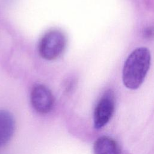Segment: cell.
<instances>
[{
	"mask_svg": "<svg viewBox=\"0 0 154 154\" xmlns=\"http://www.w3.org/2000/svg\"><path fill=\"white\" fill-rule=\"evenodd\" d=\"M151 55L145 47L134 49L126 58L122 70L124 85L131 90H136L145 79L150 68Z\"/></svg>",
	"mask_w": 154,
	"mask_h": 154,
	"instance_id": "1",
	"label": "cell"
},
{
	"mask_svg": "<svg viewBox=\"0 0 154 154\" xmlns=\"http://www.w3.org/2000/svg\"><path fill=\"white\" fill-rule=\"evenodd\" d=\"M66 38L63 32L52 29L46 32L40 40L38 52L40 56L48 60L59 57L64 51Z\"/></svg>",
	"mask_w": 154,
	"mask_h": 154,
	"instance_id": "2",
	"label": "cell"
},
{
	"mask_svg": "<svg viewBox=\"0 0 154 154\" xmlns=\"http://www.w3.org/2000/svg\"><path fill=\"white\" fill-rule=\"evenodd\" d=\"M115 109V97L111 90L105 92L97 102L94 111L93 122L96 129L105 126L111 118Z\"/></svg>",
	"mask_w": 154,
	"mask_h": 154,
	"instance_id": "3",
	"label": "cell"
},
{
	"mask_svg": "<svg viewBox=\"0 0 154 154\" xmlns=\"http://www.w3.org/2000/svg\"><path fill=\"white\" fill-rule=\"evenodd\" d=\"M30 99L33 108L40 114L50 112L54 106V97L52 92L42 84H38L33 87Z\"/></svg>",
	"mask_w": 154,
	"mask_h": 154,
	"instance_id": "4",
	"label": "cell"
},
{
	"mask_svg": "<svg viewBox=\"0 0 154 154\" xmlns=\"http://www.w3.org/2000/svg\"><path fill=\"white\" fill-rule=\"evenodd\" d=\"M15 129V121L12 114L0 110V147L5 145L11 138Z\"/></svg>",
	"mask_w": 154,
	"mask_h": 154,
	"instance_id": "5",
	"label": "cell"
},
{
	"mask_svg": "<svg viewBox=\"0 0 154 154\" xmlns=\"http://www.w3.org/2000/svg\"><path fill=\"white\" fill-rule=\"evenodd\" d=\"M94 154H120L119 145L115 140L106 136L98 138L93 145Z\"/></svg>",
	"mask_w": 154,
	"mask_h": 154,
	"instance_id": "6",
	"label": "cell"
},
{
	"mask_svg": "<svg viewBox=\"0 0 154 154\" xmlns=\"http://www.w3.org/2000/svg\"><path fill=\"white\" fill-rule=\"evenodd\" d=\"M152 34H153V31L151 30V29H148V30L146 31V34L147 36L148 37H150L151 35H152Z\"/></svg>",
	"mask_w": 154,
	"mask_h": 154,
	"instance_id": "7",
	"label": "cell"
}]
</instances>
